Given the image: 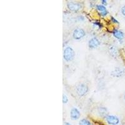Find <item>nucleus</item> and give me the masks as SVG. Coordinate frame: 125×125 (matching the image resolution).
<instances>
[{
	"label": "nucleus",
	"mask_w": 125,
	"mask_h": 125,
	"mask_svg": "<svg viewBox=\"0 0 125 125\" xmlns=\"http://www.w3.org/2000/svg\"><path fill=\"white\" fill-rule=\"evenodd\" d=\"M75 56V53L74 50L71 48V47H66L64 50L63 57L66 61H72Z\"/></svg>",
	"instance_id": "f257e3e1"
},
{
	"label": "nucleus",
	"mask_w": 125,
	"mask_h": 125,
	"mask_svg": "<svg viewBox=\"0 0 125 125\" xmlns=\"http://www.w3.org/2000/svg\"><path fill=\"white\" fill-rule=\"evenodd\" d=\"M88 91V87L85 84H80L77 86L76 93L80 96L85 95Z\"/></svg>",
	"instance_id": "f03ea898"
},
{
	"label": "nucleus",
	"mask_w": 125,
	"mask_h": 125,
	"mask_svg": "<svg viewBox=\"0 0 125 125\" xmlns=\"http://www.w3.org/2000/svg\"><path fill=\"white\" fill-rule=\"evenodd\" d=\"M86 35V33L84 30L81 28H77L74 30L73 33V37L75 40H80Z\"/></svg>",
	"instance_id": "7ed1b4c3"
},
{
	"label": "nucleus",
	"mask_w": 125,
	"mask_h": 125,
	"mask_svg": "<svg viewBox=\"0 0 125 125\" xmlns=\"http://www.w3.org/2000/svg\"><path fill=\"white\" fill-rule=\"evenodd\" d=\"M67 6L68 8V9L72 11H78L79 10L81 9V6L80 3H74V2H68L67 3Z\"/></svg>",
	"instance_id": "20e7f679"
},
{
	"label": "nucleus",
	"mask_w": 125,
	"mask_h": 125,
	"mask_svg": "<svg viewBox=\"0 0 125 125\" xmlns=\"http://www.w3.org/2000/svg\"><path fill=\"white\" fill-rule=\"evenodd\" d=\"M106 120L108 124L111 125H117L119 124V119L116 116L108 115L106 117Z\"/></svg>",
	"instance_id": "39448f33"
},
{
	"label": "nucleus",
	"mask_w": 125,
	"mask_h": 125,
	"mask_svg": "<svg viewBox=\"0 0 125 125\" xmlns=\"http://www.w3.org/2000/svg\"><path fill=\"white\" fill-rule=\"evenodd\" d=\"M80 116H81V114H80V111L77 108H73L71 109L70 116H71V119L72 120H77L80 118Z\"/></svg>",
	"instance_id": "423d86ee"
},
{
	"label": "nucleus",
	"mask_w": 125,
	"mask_h": 125,
	"mask_svg": "<svg viewBox=\"0 0 125 125\" xmlns=\"http://www.w3.org/2000/svg\"><path fill=\"white\" fill-rule=\"evenodd\" d=\"M100 44V41L96 38H93L89 41L88 45L90 48H95Z\"/></svg>",
	"instance_id": "0eeeda50"
},
{
	"label": "nucleus",
	"mask_w": 125,
	"mask_h": 125,
	"mask_svg": "<svg viewBox=\"0 0 125 125\" xmlns=\"http://www.w3.org/2000/svg\"><path fill=\"white\" fill-rule=\"evenodd\" d=\"M113 34L114 36H115L116 38H117L119 40H123L124 38V33H123L121 31H119V30H114L113 32Z\"/></svg>",
	"instance_id": "6e6552de"
},
{
	"label": "nucleus",
	"mask_w": 125,
	"mask_h": 125,
	"mask_svg": "<svg viewBox=\"0 0 125 125\" xmlns=\"http://www.w3.org/2000/svg\"><path fill=\"white\" fill-rule=\"evenodd\" d=\"M124 74V70L121 68H117L112 72V75L116 77H119Z\"/></svg>",
	"instance_id": "1a4fd4ad"
},
{
	"label": "nucleus",
	"mask_w": 125,
	"mask_h": 125,
	"mask_svg": "<svg viewBox=\"0 0 125 125\" xmlns=\"http://www.w3.org/2000/svg\"><path fill=\"white\" fill-rule=\"evenodd\" d=\"M96 8H97V10H98V11L100 12V13H101V15L103 16H104L106 15L107 13H108L106 8L104 7V6H102V5H97Z\"/></svg>",
	"instance_id": "9d476101"
},
{
	"label": "nucleus",
	"mask_w": 125,
	"mask_h": 125,
	"mask_svg": "<svg viewBox=\"0 0 125 125\" xmlns=\"http://www.w3.org/2000/svg\"><path fill=\"white\" fill-rule=\"evenodd\" d=\"M98 112L100 113V115L101 116H104L106 115V114L107 113V109L106 108H104V107H100L98 109Z\"/></svg>",
	"instance_id": "9b49d317"
},
{
	"label": "nucleus",
	"mask_w": 125,
	"mask_h": 125,
	"mask_svg": "<svg viewBox=\"0 0 125 125\" xmlns=\"http://www.w3.org/2000/svg\"><path fill=\"white\" fill-rule=\"evenodd\" d=\"M79 125H91V123L88 119H83L79 122Z\"/></svg>",
	"instance_id": "f8f14e48"
},
{
	"label": "nucleus",
	"mask_w": 125,
	"mask_h": 125,
	"mask_svg": "<svg viewBox=\"0 0 125 125\" xmlns=\"http://www.w3.org/2000/svg\"><path fill=\"white\" fill-rule=\"evenodd\" d=\"M68 101V98H67L66 96L63 94V96H62V102H63V103H67Z\"/></svg>",
	"instance_id": "ddd939ff"
},
{
	"label": "nucleus",
	"mask_w": 125,
	"mask_h": 125,
	"mask_svg": "<svg viewBox=\"0 0 125 125\" xmlns=\"http://www.w3.org/2000/svg\"><path fill=\"white\" fill-rule=\"evenodd\" d=\"M121 13L125 16V6H124L121 9Z\"/></svg>",
	"instance_id": "4468645a"
},
{
	"label": "nucleus",
	"mask_w": 125,
	"mask_h": 125,
	"mask_svg": "<svg viewBox=\"0 0 125 125\" xmlns=\"http://www.w3.org/2000/svg\"><path fill=\"white\" fill-rule=\"evenodd\" d=\"M111 20H112V21H113V22H115V23H118V22L113 17H111Z\"/></svg>",
	"instance_id": "2eb2a0df"
},
{
	"label": "nucleus",
	"mask_w": 125,
	"mask_h": 125,
	"mask_svg": "<svg viewBox=\"0 0 125 125\" xmlns=\"http://www.w3.org/2000/svg\"><path fill=\"white\" fill-rule=\"evenodd\" d=\"M102 3L103 4H106L107 3H106V1H104V0H103L102 1Z\"/></svg>",
	"instance_id": "dca6fc26"
},
{
	"label": "nucleus",
	"mask_w": 125,
	"mask_h": 125,
	"mask_svg": "<svg viewBox=\"0 0 125 125\" xmlns=\"http://www.w3.org/2000/svg\"><path fill=\"white\" fill-rule=\"evenodd\" d=\"M64 125H71V124L70 123H68V122H65L64 123Z\"/></svg>",
	"instance_id": "f3484780"
},
{
	"label": "nucleus",
	"mask_w": 125,
	"mask_h": 125,
	"mask_svg": "<svg viewBox=\"0 0 125 125\" xmlns=\"http://www.w3.org/2000/svg\"></svg>",
	"instance_id": "a211bd4d"
}]
</instances>
